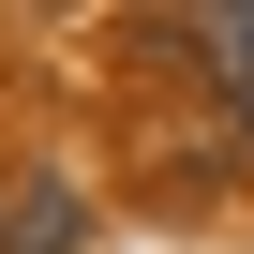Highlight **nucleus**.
I'll use <instances>...</instances> for the list:
<instances>
[{
    "label": "nucleus",
    "instance_id": "nucleus-1",
    "mask_svg": "<svg viewBox=\"0 0 254 254\" xmlns=\"http://www.w3.org/2000/svg\"><path fill=\"white\" fill-rule=\"evenodd\" d=\"M0 254H90V194H75V180H15Z\"/></svg>",
    "mask_w": 254,
    "mask_h": 254
},
{
    "label": "nucleus",
    "instance_id": "nucleus-2",
    "mask_svg": "<svg viewBox=\"0 0 254 254\" xmlns=\"http://www.w3.org/2000/svg\"><path fill=\"white\" fill-rule=\"evenodd\" d=\"M194 60H209V90H254V0H209L194 15Z\"/></svg>",
    "mask_w": 254,
    "mask_h": 254
},
{
    "label": "nucleus",
    "instance_id": "nucleus-3",
    "mask_svg": "<svg viewBox=\"0 0 254 254\" xmlns=\"http://www.w3.org/2000/svg\"><path fill=\"white\" fill-rule=\"evenodd\" d=\"M15 180H30V165H0V224H15Z\"/></svg>",
    "mask_w": 254,
    "mask_h": 254
},
{
    "label": "nucleus",
    "instance_id": "nucleus-4",
    "mask_svg": "<svg viewBox=\"0 0 254 254\" xmlns=\"http://www.w3.org/2000/svg\"><path fill=\"white\" fill-rule=\"evenodd\" d=\"M224 105H239V150H254V90H224Z\"/></svg>",
    "mask_w": 254,
    "mask_h": 254
}]
</instances>
